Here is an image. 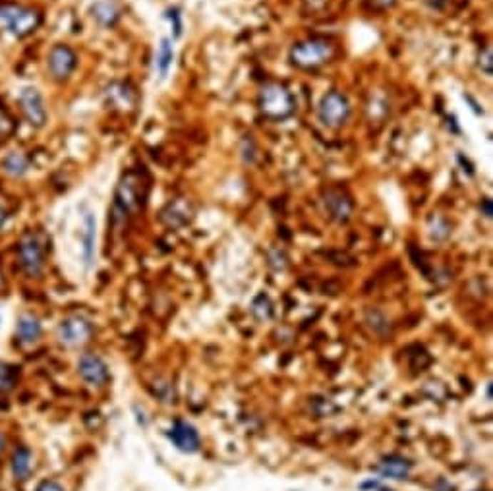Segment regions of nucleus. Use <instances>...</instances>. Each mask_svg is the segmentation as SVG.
<instances>
[{"mask_svg": "<svg viewBox=\"0 0 493 491\" xmlns=\"http://www.w3.org/2000/svg\"><path fill=\"white\" fill-rule=\"evenodd\" d=\"M192 213L193 211H192L190 202H186L184 197H178V200H173V202L168 203L167 207L163 209L161 219H163V222H167L168 227L178 229V227H184L186 222H190Z\"/></svg>", "mask_w": 493, "mask_h": 491, "instance_id": "obj_13", "label": "nucleus"}, {"mask_svg": "<svg viewBox=\"0 0 493 491\" xmlns=\"http://www.w3.org/2000/svg\"><path fill=\"white\" fill-rule=\"evenodd\" d=\"M35 491H64V487L61 484L53 482V480H47V482H41Z\"/></svg>", "mask_w": 493, "mask_h": 491, "instance_id": "obj_27", "label": "nucleus"}, {"mask_svg": "<svg viewBox=\"0 0 493 491\" xmlns=\"http://www.w3.org/2000/svg\"><path fill=\"white\" fill-rule=\"evenodd\" d=\"M41 336V324L34 316H21L18 321V338L21 343L31 344Z\"/></svg>", "mask_w": 493, "mask_h": 491, "instance_id": "obj_17", "label": "nucleus"}, {"mask_svg": "<svg viewBox=\"0 0 493 491\" xmlns=\"http://www.w3.org/2000/svg\"><path fill=\"white\" fill-rule=\"evenodd\" d=\"M93 18L103 26H114L118 21V10L111 2H97L93 6Z\"/></svg>", "mask_w": 493, "mask_h": 491, "instance_id": "obj_20", "label": "nucleus"}, {"mask_svg": "<svg viewBox=\"0 0 493 491\" xmlns=\"http://www.w3.org/2000/svg\"><path fill=\"white\" fill-rule=\"evenodd\" d=\"M323 205H325L327 215L337 222H347L352 217L354 203L350 195H347L342 190H329L323 195Z\"/></svg>", "mask_w": 493, "mask_h": 491, "instance_id": "obj_11", "label": "nucleus"}, {"mask_svg": "<svg viewBox=\"0 0 493 491\" xmlns=\"http://www.w3.org/2000/svg\"><path fill=\"white\" fill-rule=\"evenodd\" d=\"M2 451H4V438L0 435V455H2Z\"/></svg>", "mask_w": 493, "mask_h": 491, "instance_id": "obj_33", "label": "nucleus"}, {"mask_svg": "<svg viewBox=\"0 0 493 491\" xmlns=\"http://www.w3.org/2000/svg\"><path fill=\"white\" fill-rule=\"evenodd\" d=\"M108 103L113 105L114 108H121V110H128L136 105V93H133L132 88H128L126 83H113L107 91Z\"/></svg>", "mask_w": 493, "mask_h": 491, "instance_id": "obj_15", "label": "nucleus"}, {"mask_svg": "<svg viewBox=\"0 0 493 491\" xmlns=\"http://www.w3.org/2000/svg\"><path fill=\"white\" fill-rule=\"evenodd\" d=\"M0 283H2V275H0Z\"/></svg>", "mask_w": 493, "mask_h": 491, "instance_id": "obj_35", "label": "nucleus"}, {"mask_svg": "<svg viewBox=\"0 0 493 491\" xmlns=\"http://www.w3.org/2000/svg\"><path fill=\"white\" fill-rule=\"evenodd\" d=\"M16 385V370L8 363L0 362V393H8Z\"/></svg>", "mask_w": 493, "mask_h": 491, "instance_id": "obj_22", "label": "nucleus"}, {"mask_svg": "<svg viewBox=\"0 0 493 491\" xmlns=\"http://www.w3.org/2000/svg\"><path fill=\"white\" fill-rule=\"evenodd\" d=\"M78 371L81 379L91 387H101L108 381V368L99 356L95 354H83L78 362Z\"/></svg>", "mask_w": 493, "mask_h": 491, "instance_id": "obj_10", "label": "nucleus"}, {"mask_svg": "<svg viewBox=\"0 0 493 491\" xmlns=\"http://www.w3.org/2000/svg\"><path fill=\"white\" fill-rule=\"evenodd\" d=\"M335 45L323 37H312L290 48V62L302 70H315L333 61Z\"/></svg>", "mask_w": 493, "mask_h": 491, "instance_id": "obj_2", "label": "nucleus"}, {"mask_svg": "<svg viewBox=\"0 0 493 491\" xmlns=\"http://www.w3.org/2000/svg\"><path fill=\"white\" fill-rule=\"evenodd\" d=\"M168 18L174 21V31H176V35H181L182 24H181V14H178V10H171V12H168Z\"/></svg>", "mask_w": 493, "mask_h": 491, "instance_id": "obj_28", "label": "nucleus"}, {"mask_svg": "<svg viewBox=\"0 0 493 491\" xmlns=\"http://www.w3.org/2000/svg\"><path fill=\"white\" fill-rule=\"evenodd\" d=\"M399 0H372L373 8H377V10H387V8L395 6Z\"/></svg>", "mask_w": 493, "mask_h": 491, "instance_id": "obj_29", "label": "nucleus"}, {"mask_svg": "<svg viewBox=\"0 0 493 491\" xmlns=\"http://www.w3.org/2000/svg\"><path fill=\"white\" fill-rule=\"evenodd\" d=\"M146 195L147 184L140 172L130 170L128 175L122 176L121 184L116 188V195H114V221H124L126 217L138 213L143 207Z\"/></svg>", "mask_w": 493, "mask_h": 491, "instance_id": "obj_1", "label": "nucleus"}, {"mask_svg": "<svg viewBox=\"0 0 493 491\" xmlns=\"http://www.w3.org/2000/svg\"><path fill=\"white\" fill-rule=\"evenodd\" d=\"M480 209L484 211V217H486V219H492L493 209H492V200H489V197H484V200H482Z\"/></svg>", "mask_w": 493, "mask_h": 491, "instance_id": "obj_30", "label": "nucleus"}, {"mask_svg": "<svg viewBox=\"0 0 493 491\" xmlns=\"http://www.w3.org/2000/svg\"><path fill=\"white\" fill-rule=\"evenodd\" d=\"M350 103L348 97L342 91H327L320 103V120L325 124L327 128H340L345 126L350 118Z\"/></svg>", "mask_w": 493, "mask_h": 491, "instance_id": "obj_5", "label": "nucleus"}, {"mask_svg": "<svg viewBox=\"0 0 493 491\" xmlns=\"http://www.w3.org/2000/svg\"><path fill=\"white\" fill-rule=\"evenodd\" d=\"M41 14L20 4H0V26L14 37H27L39 27Z\"/></svg>", "mask_w": 493, "mask_h": 491, "instance_id": "obj_4", "label": "nucleus"}, {"mask_svg": "<svg viewBox=\"0 0 493 491\" xmlns=\"http://www.w3.org/2000/svg\"><path fill=\"white\" fill-rule=\"evenodd\" d=\"M83 262H86V267L89 269L91 263H93L95 257V219L91 213H86L83 217Z\"/></svg>", "mask_w": 493, "mask_h": 491, "instance_id": "obj_16", "label": "nucleus"}, {"mask_svg": "<svg viewBox=\"0 0 493 491\" xmlns=\"http://www.w3.org/2000/svg\"><path fill=\"white\" fill-rule=\"evenodd\" d=\"M478 66L482 68V72L486 76H492V51L489 48H486L484 51V54H480V61H478Z\"/></svg>", "mask_w": 493, "mask_h": 491, "instance_id": "obj_26", "label": "nucleus"}, {"mask_svg": "<svg viewBox=\"0 0 493 491\" xmlns=\"http://www.w3.org/2000/svg\"><path fill=\"white\" fill-rule=\"evenodd\" d=\"M174 51L171 47V41L163 39L159 45V53H157V70H159L161 78H165L168 74V68L173 64Z\"/></svg>", "mask_w": 493, "mask_h": 491, "instance_id": "obj_21", "label": "nucleus"}, {"mask_svg": "<svg viewBox=\"0 0 493 491\" xmlns=\"http://www.w3.org/2000/svg\"><path fill=\"white\" fill-rule=\"evenodd\" d=\"M410 468H412V462L407 460V458L399 457V455H389V457L381 458L380 466H377V470H380L381 476H385V478H393V480L407 478Z\"/></svg>", "mask_w": 493, "mask_h": 491, "instance_id": "obj_14", "label": "nucleus"}, {"mask_svg": "<svg viewBox=\"0 0 493 491\" xmlns=\"http://www.w3.org/2000/svg\"><path fill=\"white\" fill-rule=\"evenodd\" d=\"M2 168H4V172H8L10 176H24L27 172V168H29V161H27V157L21 155V153H10L8 157H4Z\"/></svg>", "mask_w": 493, "mask_h": 491, "instance_id": "obj_19", "label": "nucleus"}, {"mask_svg": "<svg viewBox=\"0 0 493 491\" xmlns=\"http://www.w3.org/2000/svg\"><path fill=\"white\" fill-rule=\"evenodd\" d=\"M4 221H6V211H4V209L0 207V227L4 224Z\"/></svg>", "mask_w": 493, "mask_h": 491, "instance_id": "obj_32", "label": "nucleus"}, {"mask_svg": "<svg viewBox=\"0 0 493 491\" xmlns=\"http://www.w3.org/2000/svg\"><path fill=\"white\" fill-rule=\"evenodd\" d=\"M20 105L21 113L27 118V122L35 126V128H41L45 126L47 122V110H45V103H43V97L35 88H24L20 93Z\"/></svg>", "mask_w": 493, "mask_h": 491, "instance_id": "obj_9", "label": "nucleus"}, {"mask_svg": "<svg viewBox=\"0 0 493 491\" xmlns=\"http://www.w3.org/2000/svg\"><path fill=\"white\" fill-rule=\"evenodd\" d=\"M18 256H20L21 269L26 275L39 276L45 269V248L41 244L39 236L34 232H27L20 240L18 246Z\"/></svg>", "mask_w": 493, "mask_h": 491, "instance_id": "obj_6", "label": "nucleus"}, {"mask_svg": "<svg viewBox=\"0 0 493 491\" xmlns=\"http://www.w3.org/2000/svg\"><path fill=\"white\" fill-rule=\"evenodd\" d=\"M294 110H296V101L283 83L271 81L263 86L260 93V113L267 120H285L294 115Z\"/></svg>", "mask_w": 493, "mask_h": 491, "instance_id": "obj_3", "label": "nucleus"}, {"mask_svg": "<svg viewBox=\"0 0 493 491\" xmlns=\"http://www.w3.org/2000/svg\"><path fill=\"white\" fill-rule=\"evenodd\" d=\"M47 64L49 72L53 76V80L64 81L70 78L73 68L78 64V56H76V53H73L70 47H66V45H56V47L51 48V53H49Z\"/></svg>", "mask_w": 493, "mask_h": 491, "instance_id": "obj_8", "label": "nucleus"}, {"mask_svg": "<svg viewBox=\"0 0 493 491\" xmlns=\"http://www.w3.org/2000/svg\"><path fill=\"white\" fill-rule=\"evenodd\" d=\"M56 335H59V341L66 346H80L91 338L93 327L83 317H68L61 321Z\"/></svg>", "mask_w": 493, "mask_h": 491, "instance_id": "obj_7", "label": "nucleus"}, {"mask_svg": "<svg viewBox=\"0 0 493 491\" xmlns=\"http://www.w3.org/2000/svg\"><path fill=\"white\" fill-rule=\"evenodd\" d=\"M253 316L258 319H269L271 314H273V306H271V300L267 296H260L255 302H253Z\"/></svg>", "mask_w": 493, "mask_h": 491, "instance_id": "obj_23", "label": "nucleus"}, {"mask_svg": "<svg viewBox=\"0 0 493 491\" xmlns=\"http://www.w3.org/2000/svg\"><path fill=\"white\" fill-rule=\"evenodd\" d=\"M430 230H432V236L435 240H445L447 236L451 234V227H449L441 217H433Z\"/></svg>", "mask_w": 493, "mask_h": 491, "instance_id": "obj_24", "label": "nucleus"}, {"mask_svg": "<svg viewBox=\"0 0 493 491\" xmlns=\"http://www.w3.org/2000/svg\"><path fill=\"white\" fill-rule=\"evenodd\" d=\"M12 472L18 480H26L31 472V451L26 447H20L14 453L12 458Z\"/></svg>", "mask_w": 493, "mask_h": 491, "instance_id": "obj_18", "label": "nucleus"}, {"mask_svg": "<svg viewBox=\"0 0 493 491\" xmlns=\"http://www.w3.org/2000/svg\"><path fill=\"white\" fill-rule=\"evenodd\" d=\"M381 491H393V490H381Z\"/></svg>", "mask_w": 493, "mask_h": 491, "instance_id": "obj_34", "label": "nucleus"}, {"mask_svg": "<svg viewBox=\"0 0 493 491\" xmlns=\"http://www.w3.org/2000/svg\"><path fill=\"white\" fill-rule=\"evenodd\" d=\"M426 2L433 8V10H443V8L449 4V0H426Z\"/></svg>", "mask_w": 493, "mask_h": 491, "instance_id": "obj_31", "label": "nucleus"}, {"mask_svg": "<svg viewBox=\"0 0 493 491\" xmlns=\"http://www.w3.org/2000/svg\"><path fill=\"white\" fill-rule=\"evenodd\" d=\"M168 439L176 445V449L182 453H198L200 451V433L195 428L186 422H174L168 430Z\"/></svg>", "mask_w": 493, "mask_h": 491, "instance_id": "obj_12", "label": "nucleus"}, {"mask_svg": "<svg viewBox=\"0 0 493 491\" xmlns=\"http://www.w3.org/2000/svg\"><path fill=\"white\" fill-rule=\"evenodd\" d=\"M367 324L372 325V329L377 331V333H381V327H383V331L389 329V324H387V319L383 316H381L380 311H373V314H370V316H367Z\"/></svg>", "mask_w": 493, "mask_h": 491, "instance_id": "obj_25", "label": "nucleus"}]
</instances>
